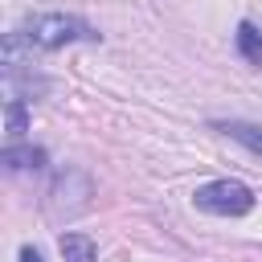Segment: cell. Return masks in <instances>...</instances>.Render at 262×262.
<instances>
[{"mask_svg":"<svg viewBox=\"0 0 262 262\" xmlns=\"http://www.w3.org/2000/svg\"><path fill=\"white\" fill-rule=\"evenodd\" d=\"M237 49H242V57H246V61L262 66V33H258L250 20H242V25H237Z\"/></svg>","mask_w":262,"mask_h":262,"instance_id":"6","label":"cell"},{"mask_svg":"<svg viewBox=\"0 0 262 262\" xmlns=\"http://www.w3.org/2000/svg\"><path fill=\"white\" fill-rule=\"evenodd\" d=\"M0 160H4V168L20 172V168H41V164H45V151H41V147H16V143H8Z\"/></svg>","mask_w":262,"mask_h":262,"instance_id":"5","label":"cell"},{"mask_svg":"<svg viewBox=\"0 0 262 262\" xmlns=\"http://www.w3.org/2000/svg\"><path fill=\"white\" fill-rule=\"evenodd\" d=\"M57 250H61L66 262H94V254H98V246L86 233H61L57 237Z\"/></svg>","mask_w":262,"mask_h":262,"instance_id":"4","label":"cell"},{"mask_svg":"<svg viewBox=\"0 0 262 262\" xmlns=\"http://www.w3.org/2000/svg\"><path fill=\"white\" fill-rule=\"evenodd\" d=\"M192 205L213 217H246L254 209V192L242 180H209L192 192Z\"/></svg>","mask_w":262,"mask_h":262,"instance_id":"2","label":"cell"},{"mask_svg":"<svg viewBox=\"0 0 262 262\" xmlns=\"http://www.w3.org/2000/svg\"><path fill=\"white\" fill-rule=\"evenodd\" d=\"M20 41H29V49H61V45H74V41H98V33L82 16L41 12V16H29L20 25Z\"/></svg>","mask_w":262,"mask_h":262,"instance_id":"1","label":"cell"},{"mask_svg":"<svg viewBox=\"0 0 262 262\" xmlns=\"http://www.w3.org/2000/svg\"><path fill=\"white\" fill-rule=\"evenodd\" d=\"M217 131H225L229 139H237L242 147H250L254 156H262V123H246V119H229V123H217Z\"/></svg>","mask_w":262,"mask_h":262,"instance_id":"3","label":"cell"},{"mask_svg":"<svg viewBox=\"0 0 262 262\" xmlns=\"http://www.w3.org/2000/svg\"><path fill=\"white\" fill-rule=\"evenodd\" d=\"M20 262H41V254H37L33 246H25V250H20Z\"/></svg>","mask_w":262,"mask_h":262,"instance_id":"8","label":"cell"},{"mask_svg":"<svg viewBox=\"0 0 262 262\" xmlns=\"http://www.w3.org/2000/svg\"><path fill=\"white\" fill-rule=\"evenodd\" d=\"M25 123H29V119H25V106H20L16 98H8V102H4V127H8V139H20V135H25Z\"/></svg>","mask_w":262,"mask_h":262,"instance_id":"7","label":"cell"}]
</instances>
